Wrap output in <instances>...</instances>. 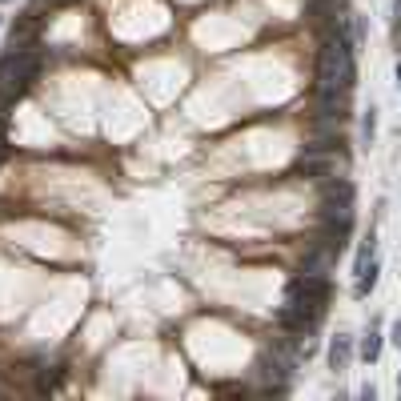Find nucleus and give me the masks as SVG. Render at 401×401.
<instances>
[{
  "label": "nucleus",
  "instance_id": "f8f14e48",
  "mask_svg": "<svg viewBox=\"0 0 401 401\" xmlns=\"http://www.w3.org/2000/svg\"><path fill=\"white\" fill-rule=\"evenodd\" d=\"M378 354H381V333L369 329L365 333V341H361V357H365V361H378Z\"/></svg>",
  "mask_w": 401,
  "mask_h": 401
},
{
  "label": "nucleus",
  "instance_id": "6e6552de",
  "mask_svg": "<svg viewBox=\"0 0 401 401\" xmlns=\"http://www.w3.org/2000/svg\"><path fill=\"white\" fill-rule=\"evenodd\" d=\"M337 12H345V0H309V8H305V17H337Z\"/></svg>",
  "mask_w": 401,
  "mask_h": 401
},
{
  "label": "nucleus",
  "instance_id": "6ab92c4d",
  "mask_svg": "<svg viewBox=\"0 0 401 401\" xmlns=\"http://www.w3.org/2000/svg\"><path fill=\"white\" fill-rule=\"evenodd\" d=\"M0 21H4V17H0Z\"/></svg>",
  "mask_w": 401,
  "mask_h": 401
},
{
  "label": "nucleus",
  "instance_id": "7ed1b4c3",
  "mask_svg": "<svg viewBox=\"0 0 401 401\" xmlns=\"http://www.w3.org/2000/svg\"><path fill=\"white\" fill-rule=\"evenodd\" d=\"M289 301L293 305L309 309V313H317L321 317V309H325V301H329V277H313V273H301V277H293L289 281Z\"/></svg>",
  "mask_w": 401,
  "mask_h": 401
},
{
  "label": "nucleus",
  "instance_id": "1a4fd4ad",
  "mask_svg": "<svg viewBox=\"0 0 401 401\" xmlns=\"http://www.w3.org/2000/svg\"><path fill=\"white\" fill-rule=\"evenodd\" d=\"M325 201H354V185H349V181H329V177H325Z\"/></svg>",
  "mask_w": 401,
  "mask_h": 401
},
{
  "label": "nucleus",
  "instance_id": "f3484780",
  "mask_svg": "<svg viewBox=\"0 0 401 401\" xmlns=\"http://www.w3.org/2000/svg\"><path fill=\"white\" fill-rule=\"evenodd\" d=\"M0 4H12V0H0Z\"/></svg>",
  "mask_w": 401,
  "mask_h": 401
},
{
  "label": "nucleus",
  "instance_id": "2eb2a0df",
  "mask_svg": "<svg viewBox=\"0 0 401 401\" xmlns=\"http://www.w3.org/2000/svg\"><path fill=\"white\" fill-rule=\"evenodd\" d=\"M393 80H398V89H401V61H398V69H393Z\"/></svg>",
  "mask_w": 401,
  "mask_h": 401
},
{
  "label": "nucleus",
  "instance_id": "9b49d317",
  "mask_svg": "<svg viewBox=\"0 0 401 401\" xmlns=\"http://www.w3.org/2000/svg\"><path fill=\"white\" fill-rule=\"evenodd\" d=\"M373 137H378V109L369 105V109H365V117H361V144L369 149V144H373Z\"/></svg>",
  "mask_w": 401,
  "mask_h": 401
},
{
  "label": "nucleus",
  "instance_id": "0eeeda50",
  "mask_svg": "<svg viewBox=\"0 0 401 401\" xmlns=\"http://www.w3.org/2000/svg\"><path fill=\"white\" fill-rule=\"evenodd\" d=\"M378 273H381V269H378V261H369V265H365V269L357 273V285H354V297H357V301L373 293V285H378Z\"/></svg>",
  "mask_w": 401,
  "mask_h": 401
},
{
  "label": "nucleus",
  "instance_id": "a211bd4d",
  "mask_svg": "<svg viewBox=\"0 0 401 401\" xmlns=\"http://www.w3.org/2000/svg\"><path fill=\"white\" fill-rule=\"evenodd\" d=\"M398 389H401V378H398Z\"/></svg>",
  "mask_w": 401,
  "mask_h": 401
},
{
  "label": "nucleus",
  "instance_id": "4468645a",
  "mask_svg": "<svg viewBox=\"0 0 401 401\" xmlns=\"http://www.w3.org/2000/svg\"><path fill=\"white\" fill-rule=\"evenodd\" d=\"M389 337H393V345L401 349V321H393V329H389Z\"/></svg>",
  "mask_w": 401,
  "mask_h": 401
},
{
  "label": "nucleus",
  "instance_id": "9d476101",
  "mask_svg": "<svg viewBox=\"0 0 401 401\" xmlns=\"http://www.w3.org/2000/svg\"><path fill=\"white\" fill-rule=\"evenodd\" d=\"M61 381H65V369H41V378H36V385H32V393H52Z\"/></svg>",
  "mask_w": 401,
  "mask_h": 401
},
{
  "label": "nucleus",
  "instance_id": "f257e3e1",
  "mask_svg": "<svg viewBox=\"0 0 401 401\" xmlns=\"http://www.w3.org/2000/svg\"><path fill=\"white\" fill-rule=\"evenodd\" d=\"M357 65H354V36L345 28L329 32L321 41V56H317V89H354Z\"/></svg>",
  "mask_w": 401,
  "mask_h": 401
},
{
  "label": "nucleus",
  "instance_id": "ddd939ff",
  "mask_svg": "<svg viewBox=\"0 0 401 401\" xmlns=\"http://www.w3.org/2000/svg\"><path fill=\"white\" fill-rule=\"evenodd\" d=\"M36 4H48V8H69V4H76V0H36Z\"/></svg>",
  "mask_w": 401,
  "mask_h": 401
},
{
  "label": "nucleus",
  "instance_id": "39448f33",
  "mask_svg": "<svg viewBox=\"0 0 401 401\" xmlns=\"http://www.w3.org/2000/svg\"><path fill=\"white\" fill-rule=\"evenodd\" d=\"M317 117L345 120L349 117V93L345 89H317Z\"/></svg>",
  "mask_w": 401,
  "mask_h": 401
},
{
  "label": "nucleus",
  "instance_id": "f03ea898",
  "mask_svg": "<svg viewBox=\"0 0 401 401\" xmlns=\"http://www.w3.org/2000/svg\"><path fill=\"white\" fill-rule=\"evenodd\" d=\"M345 169V157L341 149H317V144H305V153L293 161V173H305L309 181H325V177H337Z\"/></svg>",
  "mask_w": 401,
  "mask_h": 401
},
{
  "label": "nucleus",
  "instance_id": "dca6fc26",
  "mask_svg": "<svg viewBox=\"0 0 401 401\" xmlns=\"http://www.w3.org/2000/svg\"><path fill=\"white\" fill-rule=\"evenodd\" d=\"M398 17H401V0H398Z\"/></svg>",
  "mask_w": 401,
  "mask_h": 401
},
{
  "label": "nucleus",
  "instance_id": "423d86ee",
  "mask_svg": "<svg viewBox=\"0 0 401 401\" xmlns=\"http://www.w3.org/2000/svg\"><path fill=\"white\" fill-rule=\"evenodd\" d=\"M329 369L333 373H345V369H349V361H354V337H349V333H337V337H333L329 341Z\"/></svg>",
  "mask_w": 401,
  "mask_h": 401
},
{
  "label": "nucleus",
  "instance_id": "20e7f679",
  "mask_svg": "<svg viewBox=\"0 0 401 401\" xmlns=\"http://www.w3.org/2000/svg\"><path fill=\"white\" fill-rule=\"evenodd\" d=\"M333 261H337V249L325 245V241H313L305 249V257H301V273H313V277H325L333 269Z\"/></svg>",
  "mask_w": 401,
  "mask_h": 401
}]
</instances>
